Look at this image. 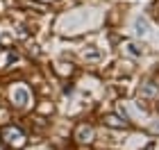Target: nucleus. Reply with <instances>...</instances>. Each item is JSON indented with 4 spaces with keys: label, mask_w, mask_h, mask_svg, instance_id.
<instances>
[{
    "label": "nucleus",
    "mask_w": 159,
    "mask_h": 150,
    "mask_svg": "<svg viewBox=\"0 0 159 150\" xmlns=\"http://www.w3.org/2000/svg\"><path fill=\"white\" fill-rule=\"evenodd\" d=\"M98 57H100V52H98V50H84V59H98Z\"/></svg>",
    "instance_id": "0eeeda50"
},
{
    "label": "nucleus",
    "mask_w": 159,
    "mask_h": 150,
    "mask_svg": "<svg viewBox=\"0 0 159 150\" xmlns=\"http://www.w3.org/2000/svg\"><path fill=\"white\" fill-rule=\"evenodd\" d=\"M91 137H93V130H91L89 125H80V127H77L75 139L80 141V143H89V141H91Z\"/></svg>",
    "instance_id": "f03ea898"
},
{
    "label": "nucleus",
    "mask_w": 159,
    "mask_h": 150,
    "mask_svg": "<svg viewBox=\"0 0 159 150\" xmlns=\"http://www.w3.org/2000/svg\"><path fill=\"white\" fill-rule=\"evenodd\" d=\"M57 73H59V75H70V73H73V66H70V64H68V68H66V64H59V68H57Z\"/></svg>",
    "instance_id": "423d86ee"
},
{
    "label": "nucleus",
    "mask_w": 159,
    "mask_h": 150,
    "mask_svg": "<svg viewBox=\"0 0 159 150\" xmlns=\"http://www.w3.org/2000/svg\"><path fill=\"white\" fill-rule=\"evenodd\" d=\"M157 87H155V84H148V87H143V91H141V93L143 96H157Z\"/></svg>",
    "instance_id": "39448f33"
},
{
    "label": "nucleus",
    "mask_w": 159,
    "mask_h": 150,
    "mask_svg": "<svg viewBox=\"0 0 159 150\" xmlns=\"http://www.w3.org/2000/svg\"><path fill=\"white\" fill-rule=\"evenodd\" d=\"M0 139H2L9 148H23L25 141H27L25 134H23V130L16 127V125H5L2 130H0Z\"/></svg>",
    "instance_id": "f257e3e1"
},
{
    "label": "nucleus",
    "mask_w": 159,
    "mask_h": 150,
    "mask_svg": "<svg viewBox=\"0 0 159 150\" xmlns=\"http://www.w3.org/2000/svg\"><path fill=\"white\" fill-rule=\"evenodd\" d=\"M27 98H30V96H27V91H25V89H16V91H14V102H16L18 107L27 105Z\"/></svg>",
    "instance_id": "7ed1b4c3"
},
{
    "label": "nucleus",
    "mask_w": 159,
    "mask_h": 150,
    "mask_svg": "<svg viewBox=\"0 0 159 150\" xmlns=\"http://www.w3.org/2000/svg\"><path fill=\"white\" fill-rule=\"evenodd\" d=\"M105 123L109 125V127H125V125H127L125 120H120L118 116H114V114H109V116H105Z\"/></svg>",
    "instance_id": "20e7f679"
}]
</instances>
